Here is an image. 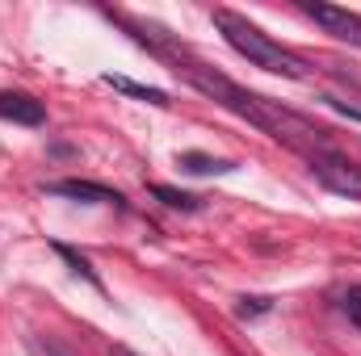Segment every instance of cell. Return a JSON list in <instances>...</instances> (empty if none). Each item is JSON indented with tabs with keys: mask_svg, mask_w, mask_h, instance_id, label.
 Segmentation results:
<instances>
[{
	"mask_svg": "<svg viewBox=\"0 0 361 356\" xmlns=\"http://www.w3.org/2000/svg\"><path fill=\"white\" fill-rule=\"evenodd\" d=\"M0 117L4 122H17V126H42L47 122V109L30 92H0Z\"/></svg>",
	"mask_w": 361,
	"mask_h": 356,
	"instance_id": "5",
	"label": "cell"
},
{
	"mask_svg": "<svg viewBox=\"0 0 361 356\" xmlns=\"http://www.w3.org/2000/svg\"><path fill=\"white\" fill-rule=\"evenodd\" d=\"M177 76H185V80H189L197 92H206L210 101H219L223 109H231L235 117L252 122L257 130H265L269 139L286 143V147H290V151H298V155L332 151V134H328L324 126H315L311 117H302V113H294V109L277 105V101H269V96H257V92L240 89L235 80L219 76L214 68H202V63H180V59H177Z\"/></svg>",
	"mask_w": 361,
	"mask_h": 356,
	"instance_id": "1",
	"label": "cell"
},
{
	"mask_svg": "<svg viewBox=\"0 0 361 356\" xmlns=\"http://www.w3.org/2000/svg\"><path fill=\"white\" fill-rule=\"evenodd\" d=\"M55 252H59V256H63V260H68V265L76 268V272H80V276H89L92 285H97V272H92V268H89V260H85V256H76V252H72V248H55Z\"/></svg>",
	"mask_w": 361,
	"mask_h": 356,
	"instance_id": "11",
	"label": "cell"
},
{
	"mask_svg": "<svg viewBox=\"0 0 361 356\" xmlns=\"http://www.w3.org/2000/svg\"><path fill=\"white\" fill-rule=\"evenodd\" d=\"M307 164H311V172H315V180H319L324 189H332V193H341V197H349V201H361V168L349 155H341V151L332 147V151L307 155Z\"/></svg>",
	"mask_w": 361,
	"mask_h": 356,
	"instance_id": "3",
	"label": "cell"
},
{
	"mask_svg": "<svg viewBox=\"0 0 361 356\" xmlns=\"http://www.w3.org/2000/svg\"><path fill=\"white\" fill-rule=\"evenodd\" d=\"M345 314H349V323L361 331V285H353V289L345 293Z\"/></svg>",
	"mask_w": 361,
	"mask_h": 356,
	"instance_id": "10",
	"label": "cell"
},
{
	"mask_svg": "<svg viewBox=\"0 0 361 356\" xmlns=\"http://www.w3.org/2000/svg\"><path fill=\"white\" fill-rule=\"evenodd\" d=\"M105 84L118 92H126V96H139V101H147V105H173L169 101V92L160 89H147V84H135V80H126V76H105Z\"/></svg>",
	"mask_w": 361,
	"mask_h": 356,
	"instance_id": "8",
	"label": "cell"
},
{
	"mask_svg": "<svg viewBox=\"0 0 361 356\" xmlns=\"http://www.w3.org/2000/svg\"><path fill=\"white\" fill-rule=\"evenodd\" d=\"M47 193L72 197V201H92V205H122V193H114L105 184H92V180H55V184H47Z\"/></svg>",
	"mask_w": 361,
	"mask_h": 356,
	"instance_id": "6",
	"label": "cell"
},
{
	"mask_svg": "<svg viewBox=\"0 0 361 356\" xmlns=\"http://www.w3.org/2000/svg\"><path fill=\"white\" fill-rule=\"evenodd\" d=\"M152 193H156V197H160L164 205H173V210H197V205H202V201H197L193 193H180V189H169V184H156Z\"/></svg>",
	"mask_w": 361,
	"mask_h": 356,
	"instance_id": "9",
	"label": "cell"
},
{
	"mask_svg": "<svg viewBox=\"0 0 361 356\" xmlns=\"http://www.w3.org/2000/svg\"><path fill=\"white\" fill-rule=\"evenodd\" d=\"M109 356H135V352H130V348H122V344H118V348H109Z\"/></svg>",
	"mask_w": 361,
	"mask_h": 356,
	"instance_id": "14",
	"label": "cell"
},
{
	"mask_svg": "<svg viewBox=\"0 0 361 356\" xmlns=\"http://www.w3.org/2000/svg\"><path fill=\"white\" fill-rule=\"evenodd\" d=\"M177 168L193 172V177H219V172H231L235 164H231V160H214V155H202V151H185V155H177Z\"/></svg>",
	"mask_w": 361,
	"mask_h": 356,
	"instance_id": "7",
	"label": "cell"
},
{
	"mask_svg": "<svg viewBox=\"0 0 361 356\" xmlns=\"http://www.w3.org/2000/svg\"><path fill=\"white\" fill-rule=\"evenodd\" d=\"M315 25H324L332 38H341V42H349V46H361V17L357 13H349V8H332V4H298Z\"/></svg>",
	"mask_w": 361,
	"mask_h": 356,
	"instance_id": "4",
	"label": "cell"
},
{
	"mask_svg": "<svg viewBox=\"0 0 361 356\" xmlns=\"http://www.w3.org/2000/svg\"><path fill=\"white\" fill-rule=\"evenodd\" d=\"M265 310H269V298H240V319H252Z\"/></svg>",
	"mask_w": 361,
	"mask_h": 356,
	"instance_id": "12",
	"label": "cell"
},
{
	"mask_svg": "<svg viewBox=\"0 0 361 356\" xmlns=\"http://www.w3.org/2000/svg\"><path fill=\"white\" fill-rule=\"evenodd\" d=\"M214 25L223 30L227 46L240 51L248 63L265 68V72H273V76H286V80H307V63H302L294 51L277 46L269 34H261V30H257L252 21H244L240 13H231V8H214Z\"/></svg>",
	"mask_w": 361,
	"mask_h": 356,
	"instance_id": "2",
	"label": "cell"
},
{
	"mask_svg": "<svg viewBox=\"0 0 361 356\" xmlns=\"http://www.w3.org/2000/svg\"><path fill=\"white\" fill-rule=\"evenodd\" d=\"M34 352L38 356H72L59 340H51V336H42V340H34Z\"/></svg>",
	"mask_w": 361,
	"mask_h": 356,
	"instance_id": "13",
	"label": "cell"
}]
</instances>
